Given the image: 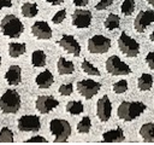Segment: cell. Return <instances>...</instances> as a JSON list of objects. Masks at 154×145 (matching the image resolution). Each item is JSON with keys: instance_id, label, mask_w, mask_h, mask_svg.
Listing matches in <instances>:
<instances>
[{"instance_id": "6da1fadb", "label": "cell", "mask_w": 154, "mask_h": 145, "mask_svg": "<svg viewBox=\"0 0 154 145\" xmlns=\"http://www.w3.org/2000/svg\"><path fill=\"white\" fill-rule=\"evenodd\" d=\"M146 104L142 102H122L118 106L117 115L120 120L123 121H132L137 118L144 110H146Z\"/></svg>"}, {"instance_id": "7a4b0ae2", "label": "cell", "mask_w": 154, "mask_h": 145, "mask_svg": "<svg viewBox=\"0 0 154 145\" xmlns=\"http://www.w3.org/2000/svg\"><path fill=\"white\" fill-rule=\"evenodd\" d=\"M0 29L5 36L16 39L22 35L24 31V25L20 19L14 14H6L0 23Z\"/></svg>"}, {"instance_id": "3957f363", "label": "cell", "mask_w": 154, "mask_h": 145, "mask_svg": "<svg viewBox=\"0 0 154 145\" xmlns=\"http://www.w3.org/2000/svg\"><path fill=\"white\" fill-rule=\"evenodd\" d=\"M20 95L16 89H7L0 97V110L5 114H16L20 109Z\"/></svg>"}, {"instance_id": "277c9868", "label": "cell", "mask_w": 154, "mask_h": 145, "mask_svg": "<svg viewBox=\"0 0 154 145\" xmlns=\"http://www.w3.org/2000/svg\"><path fill=\"white\" fill-rule=\"evenodd\" d=\"M49 130L54 135L55 143H64L71 135V126L63 118H53L49 122Z\"/></svg>"}, {"instance_id": "5b68a950", "label": "cell", "mask_w": 154, "mask_h": 145, "mask_svg": "<svg viewBox=\"0 0 154 145\" xmlns=\"http://www.w3.org/2000/svg\"><path fill=\"white\" fill-rule=\"evenodd\" d=\"M118 47L123 54L130 58L136 57L140 53V44L131 36H129L125 31H122L118 39Z\"/></svg>"}, {"instance_id": "8992f818", "label": "cell", "mask_w": 154, "mask_h": 145, "mask_svg": "<svg viewBox=\"0 0 154 145\" xmlns=\"http://www.w3.org/2000/svg\"><path fill=\"white\" fill-rule=\"evenodd\" d=\"M106 70L108 74L114 76H122V75H129L131 72V68L124 63L118 56H111L106 60Z\"/></svg>"}, {"instance_id": "52a82bcc", "label": "cell", "mask_w": 154, "mask_h": 145, "mask_svg": "<svg viewBox=\"0 0 154 145\" xmlns=\"http://www.w3.org/2000/svg\"><path fill=\"white\" fill-rule=\"evenodd\" d=\"M111 48V40L103 35H94L88 40V51L95 54L106 53Z\"/></svg>"}, {"instance_id": "ba28073f", "label": "cell", "mask_w": 154, "mask_h": 145, "mask_svg": "<svg viewBox=\"0 0 154 145\" xmlns=\"http://www.w3.org/2000/svg\"><path fill=\"white\" fill-rule=\"evenodd\" d=\"M100 88H101V83L91 79H85L77 82V91L85 99H91L94 95L99 93Z\"/></svg>"}, {"instance_id": "9c48e42d", "label": "cell", "mask_w": 154, "mask_h": 145, "mask_svg": "<svg viewBox=\"0 0 154 145\" xmlns=\"http://www.w3.org/2000/svg\"><path fill=\"white\" fill-rule=\"evenodd\" d=\"M20 132H37L41 128L40 117L36 115H23L17 122Z\"/></svg>"}, {"instance_id": "30bf717a", "label": "cell", "mask_w": 154, "mask_h": 145, "mask_svg": "<svg viewBox=\"0 0 154 145\" xmlns=\"http://www.w3.org/2000/svg\"><path fill=\"white\" fill-rule=\"evenodd\" d=\"M152 23H154V11L153 10L140 11L134 21V28L137 33H143L146 28Z\"/></svg>"}, {"instance_id": "8fae6325", "label": "cell", "mask_w": 154, "mask_h": 145, "mask_svg": "<svg viewBox=\"0 0 154 145\" xmlns=\"http://www.w3.org/2000/svg\"><path fill=\"white\" fill-rule=\"evenodd\" d=\"M58 45L65 50L67 53L70 54H73L75 57H78L81 54V45L78 44V41L72 36V35H63L59 41H58Z\"/></svg>"}, {"instance_id": "7c38bea8", "label": "cell", "mask_w": 154, "mask_h": 145, "mask_svg": "<svg viewBox=\"0 0 154 145\" xmlns=\"http://www.w3.org/2000/svg\"><path fill=\"white\" fill-rule=\"evenodd\" d=\"M58 105H59V100H57L52 95H38L35 102L36 110L41 114H48Z\"/></svg>"}, {"instance_id": "4fadbf2b", "label": "cell", "mask_w": 154, "mask_h": 145, "mask_svg": "<svg viewBox=\"0 0 154 145\" xmlns=\"http://www.w3.org/2000/svg\"><path fill=\"white\" fill-rule=\"evenodd\" d=\"M112 114V103L108 95L101 97L96 103V115L101 122H107Z\"/></svg>"}, {"instance_id": "5bb4252c", "label": "cell", "mask_w": 154, "mask_h": 145, "mask_svg": "<svg viewBox=\"0 0 154 145\" xmlns=\"http://www.w3.org/2000/svg\"><path fill=\"white\" fill-rule=\"evenodd\" d=\"M93 14L89 10H75L72 13V25L79 29L88 28L91 23Z\"/></svg>"}, {"instance_id": "9a60e30c", "label": "cell", "mask_w": 154, "mask_h": 145, "mask_svg": "<svg viewBox=\"0 0 154 145\" xmlns=\"http://www.w3.org/2000/svg\"><path fill=\"white\" fill-rule=\"evenodd\" d=\"M31 34L38 40H49L52 37V29L45 21H36L31 25Z\"/></svg>"}, {"instance_id": "2e32d148", "label": "cell", "mask_w": 154, "mask_h": 145, "mask_svg": "<svg viewBox=\"0 0 154 145\" xmlns=\"http://www.w3.org/2000/svg\"><path fill=\"white\" fill-rule=\"evenodd\" d=\"M5 80L10 86H17L22 81V69L19 65H11L6 74H5Z\"/></svg>"}, {"instance_id": "e0dca14e", "label": "cell", "mask_w": 154, "mask_h": 145, "mask_svg": "<svg viewBox=\"0 0 154 145\" xmlns=\"http://www.w3.org/2000/svg\"><path fill=\"white\" fill-rule=\"evenodd\" d=\"M35 82H36V85H37L38 88H42V89L49 88V87L53 85V82H54L53 74H52L49 70L46 69V70H43L42 72H40V74L36 76Z\"/></svg>"}, {"instance_id": "ac0fdd59", "label": "cell", "mask_w": 154, "mask_h": 145, "mask_svg": "<svg viewBox=\"0 0 154 145\" xmlns=\"http://www.w3.org/2000/svg\"><path fill=\"white\" fill-rule=\"evenodd\" d=\"M123 140H124V132L120 127L107 130L102 134V141H106V143H119Z\"/></svg>"}, {"instance_id": "d6986e66", "label": "cell", "mask_w": 154, "mask_h": 145, "mask_svg": "<svg viewBox=\"0 0 154 145\" xmlns=\"http://www.w3.org/2000/svg\"><path fill=\"white\" fill-rule=\"evenodd\" d=\"M57 69L60 75H70L75 71V64L73 62L67 60L64 57H60L57 62Z\"/></svg>"}, {"instance_id": "ffe728a7", "label": "cell", "mask_w": 154, "mask_h": 145, "mask_svg": "<svg viewBox=\"0 0 154 145\" xmlns=\"http://www.w3.org/2000/svg\"><path fill=\"white\" fill-rule=\"evenodd\" d=\"M26 51V45L24 42H10L8 44V54L12 58H17L24 54Z\"/></svg>"}, {"instance_id": "44dd1931", "label": "cell", "mask_w": 154, "mask_h": 145, "mask_svg": "<svg viewBox=\"0 0 154 145\" xmlns=\"http://www.w3.org/2000/svg\"><path fill=\"white\" fill-rule=\"evenodd\" d=\"M140 135L144 141H154V123H144L140 128Z\"/></svg>"}, {"instance_id": "7402d4cb", "label": "cell", "mask_w": 154, "mask_h": 145, "mask_svg": "<svg viewBox=\"0 0 154 145\" xmlns=\"http://www.w3.org/2000/svg\"><path fill=\"white\" fill-rule=\"evenodd\" d=\"M152 86H153V76L150 74L144 72V74H142L138 77V80H137V87H138L140 91H142V92L149 91L152 88Z\"/></svg>"}, {"instance_id": "603a6c76", "label": "cell", "mask_w": 154, "mask_h": 145, "mask_svg": "<svg viewBox=\"0 0 154 145\" xmlns=\"http://www.w3.org/2000/svg\"><path fill=\"white\" fill-rule=\"evenodd\" d=\"M20 12L26 18H34L37 14L38 8L35 2H24L20 7Z\"/></svg>"}, {"instance_id": "cb8c5ba5", "label": "cell", "mask_w": 154, "mask_h": 145, "mask_svg": "<svg viewBox=\"0 0 154 145\" xmlns=\"http://www.w3.org/2000/svg\"><path fill=\"white\" fill-rule=\"evenodd\" d=\"M31 64L36 68H42L46 65V53L41 50H36L31 54Z\"/></svg>"}, {"instance_id": "d4e9b609", "label": "cell", "mask_w": 154, "mask_h": 145, "mask_svg": "<svg viewBox=\"0 0 154 145\" xmlns=\"http://www.w3.org/2000/svg\"><path fill=\"white\" fill-rule=\"evenodd\" d=\"M103 25L108 30H113V29L119 28V25H120V18H119V16H117L114 13H109L106 17V19H105Z\"/></svg>"}, {"instance_id": "484cf974", "label": "cell", "mask_w": 154, "mask_h": 145, "mask_svg": "<svg viewBox=\"0 0 154 145\" xmlns=\"http://www.w3.org/2000/svg\"><path fill=\"white\" fill-rule=\"evenodd\" d=\"M84 110V106L81 102L78 100H71L66 104V111L71 115H79Z\"/></svg>"}, {"instance_id": "4316f807", "label": "cell", "mask_w": 154, "mask_h": 145, "mask_svg": "<svg viewBox=\"0 0 154 145\" xmlns=\"http://www.w3.org/2000/svg\"><path fill=\"white\" fill-rule=\"evenodd\" d=\"M81 66H82V70H83L85 74L91 75V76H100V71H99V69H97L95 65H93L89 60L83 59Z\"/></svg>"}, {"instance_id": "83f0119b", "label": "cell", "mask_w": 154, "mask_h": 145, "mask_svg": "<svg viewBox=\"0 0 154 145\" xmlns=\"http://www.w3.org/2000/svg\"><path fill=\"white\" fill-rule=\"evenodd\" d=\"M135 10V0H123L120 5V11L124 16H130Z\"/></svg>"}, {"instance_id": "f1b7e54d", "label": "cell", "mask_w": 154, "mask_h": 145, "mask_svg": "<svg viewBox=\"0 0 154 145\" xmlns=\"http://www.w3.org/2000/svg\"><path fill=\"white\" fill-rule=\"evenodd\" d=\"M91 128V121L88 116H84L77 124V130L79 133H88Z\"/></svg>"}, {"instance_id": "f546056e", "label": "cell", "mask_w": 154, "mask_h": 145, "mask_svg": "<svg viewBox=\"0 0 154 145\" xmlns=\"http://www.w3.org/2000/svg\"><path fill=\"white\" fill-rule=\"evenodd\" d=\"M13 141V133L10 128L2 127L0 130V143H12Z\"/></svg>"}, {"instance_id": "4dcf8cb0", "label": "cell", "mask_w": 154, "mask_h": 145, "mask_svg": "<svg viewBox=\"0 0 154 145\" xmlns=\"http://www.w3.org/2000/svg\"><path fill=\"white\" fill-rule=\"evenodd\" d=\"M112 89L117 94H122V93L126 92L128 91V81L126 80H119V81L114 82L112 86Z\"/></svg>"}, {"instance_id": "1f68e13d", "label": "cell", "mask_w": 154, "mask_h": 145, "mask_svg": "<svg viewBox=\"0 0 154 145\" xmlns=\"http://www.w3.org/2000/svg\"><path fill=\"white\" fill-rule=\"evenodd\" d=\"M73 92V86L72 83H63L59 87V93L61 95H71Z\"/></svg>"}, {"instance_id": "d6a6232c", "label": "cell", "mask_w": 154, "mask_h": 145, "mask_svg": "<svg viewBox=\"0 0 154 145\" xmlns=\"http://www.w3.org/2000/svg\"><path fill=\"white\" fill-rule=\"evenodd\" d=\"M65 17H66V10H59V11L53 16L52 22H53L54 24H60V23L65 19Z\"/></svg>"}, {"instance_id": "836d02e7", "label": "cell", "mask_w": 154, "mask_h": 145, "mask_svg": "<svg viewBox=\"0 0 154 145\" xmlns=\"http://www.w3.org/2000/svg\"><path fill=\"white\" fill-rule=\"evenodd\" d=\"M112 4H113V0H100V1L95 5V10H97V11L105 10V8L109 7Z\"/></svg>"}, {"instance_id": "e575fe53", "label": "cell", "mask_w": 154, "mask_h": 145, "mask_svg": "<svg viewBox=\"0 0 154 145\" xmlns=\"http://www.w3.org/2000/svg\"><path fill=\"white\" fill-rule=\"evenodd\" d=\"M146 63L150 69L154 70V52H149L146 56Z\"/></svg>"}, {"instance_id": "d590c367", "label": "cell", "mask_w": 154, "mask_h": 145, "mask_svg": "<svg viewBox=\"0 0 154 145\" xmlns=\"http://www.w3.org/2000/svg\"><path fill=\"white\" fill-rule=\"evenodd\" d=\"M26 143H47V139L41 137V135H35V137H31L26 140Z\"/></svg>"}, {"instance_id": "8d00e7d4", "label": "cell", "mask_w": 154, "mask_h": 145, "mask_svg": "<svg viewBox=\"0 0 154 145\" xmlns=\"http://www.w3.org/2000/svg\"><path fill=\"white\" fill-rule=\"evenodd\" d=\"M72 1H73V5L77 7H83L89 2V0H72Z\"/></svg>"}, {"instance_id": "74e56055", "label": "cell", "mask_w": 154, "mask_h": 145, "mask_svg": "<svg viewBox=\"0 0 154 145\" xmlns=\"http://www.w3.org/2000/svg\"><path fill=\"white\" fill-rule=\"evenodd\" d=\"M12 6V0H0V11L2 7H11Z\"/></svg>"}, {"instance_id": "f35d334b", "label": "cell", "mask_w": 154, "mask_h": 145, "mask_svg": "<svg viewBox=\"0 0 154 145\" xmlns=\"http://www.w3.org/2000/svg\"><path fill=\"white\" fill-rule=\"evenodd\" d=\"M45 1H47V2L51 4V5H60L64 0H45Z\"/></svg>"}, {"instance_id": "ab89813d", "label": "cell", "mask_w": 154, "mask_h": 145, "mask_svg": "<svg viewBox=\"0 0 154 145\" xmlns=\"http://www.w3.org/2000/svg\"><path fill=\"white\" fill-rule=\"evenodd\" d=\"M149 39H150V41H152V42H154V30L150 33V35H149Z\"/></svg>"}, {"instance_id": "60d3db41", "label": "cell", "mask_w": 154, "mask_h": 145, "mask_svg": "<svg viewBox=\"0 0 154 145\" xmlns=\"http://www.w3.org/2000/svg\"><path fill=\"white\" fill-rule=\"evenodd\" d=\"M146 1H147L150 6H153V7H154V0H146Z\"/></svg>"}, {"instance_id": "b9f144b4", "label": "cell", "mask_w": 154, "mask_h": 145, "mask_svg": "<svg viewBox=\"0 0 154 145\" xmlns=\"http://www.w3.org/2000/svg\"><path fill=\"white\" fill-rule=\"evenodd\" d=\"M0 65H1V57H0Z\"/></svg>"}]
</instances>
